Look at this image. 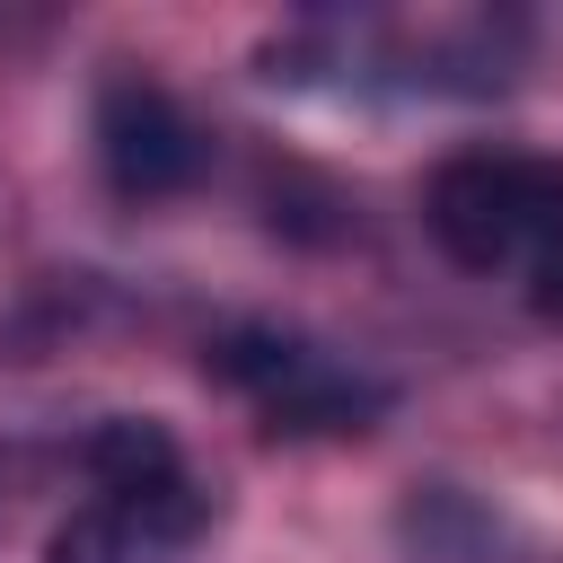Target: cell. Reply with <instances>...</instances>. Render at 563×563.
<instances>
[{"instance_id":"2","label":"cell","mask_w":563,"mask_h":563,"mask_svg":"<svg viewBox=\"0 0 563 563\" xmlns=\"http://www.w3.org/2000/svg\"><path fill=\"white\" fill-rule=\"evenodd\" d=\"M202 158H211V141H202V123L176 106V88H158V79H141V70H114V79L97 88V167H106V185H114L123 202H167V194H185V185L202 176Z\"/></svg>"},{"instance_id":"3","label":"cell","mask_w":563,"mask_h":563,"mask_svg":"<svg viewBox=\"0 0 563 563\" xmlns=\"http://www.w3.org/2000/svg\"><path fill=\"white\" fill-rule=\"evenodd\" d=\"M211 369H220L229 387H246L255 413H273L282 431H361V413L378 405V387L352 378L334 352H317V343H299V334H264V325L229 334V343L211 352Z\"/></svg>"},{"instance_id":"4","label":"cell","mask_w":563,"mask_h":563,"mask_svg":"<svg viewBox=\"0 0 563 563\" xmlns=\"http://www.w3.org/2000/svg\"><path fill=\"white\" fill-rule=\"evenodd\" d=\"M528 299H537V308H545V317H554V325H563V246H554V255H537V264H528Z\"/></svg>"},{"instance_id":"1","label":"cell","mask_w":563,"mask_h":563,"mask_svg":"<svg viewBox=\"0 0 563 563\" xmlns=\"http://www.w3.org/2000/svg\"><path fill=\"white\" fill-rule=\"evenodd\" d=\"M422 220L466 273H528L537 255L563 246V158L457 150L431 167Z\"/></svg>"}]
</instances>
